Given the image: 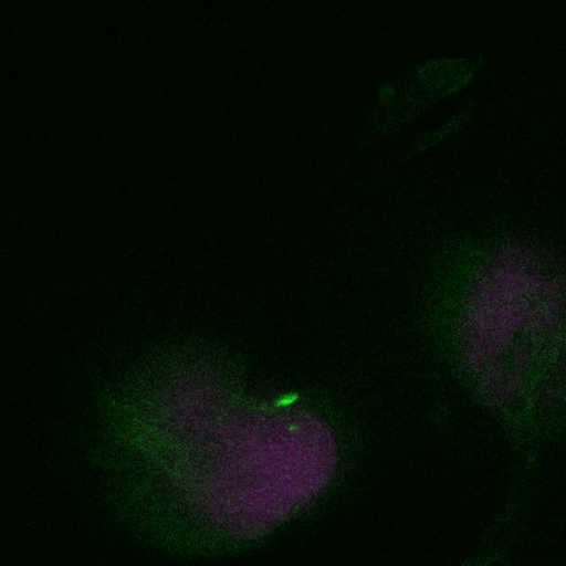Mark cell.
Returning <instances> with one entry per match:
<instances>
[{"label": "cell", "mask_w": 566, "mask_h": 566, "mask_svg": "<svg viewBox=\"0 0 566 566\" xmlns=\"http://www.w3.org/2000/svg\"><path fill=\"white\" fill-rule=\"evenodd\" d=\"M99 459L118 515L155 546L230 555L303 515L338 475L331 420L248 389L223 349L155 354L102 394Z\"/></svg>", "instance_id": "cell-1"}, {"label": "cell", "mask_w": 566, "mask_h": 566, "mask_svg": "<svg viewBox=\"0 0 566 566\" xmlns=\"http://www.w3.org/2000/svg\"><path fill=\"white\" fill-rule=\"evenodd\" d=\"M565 336V286L537 251L504 245L478 265L460 303L458 343L484 397L506 411L528 406Z\"/></svg>", "instance_id": "cell-2"}]
</instances>
